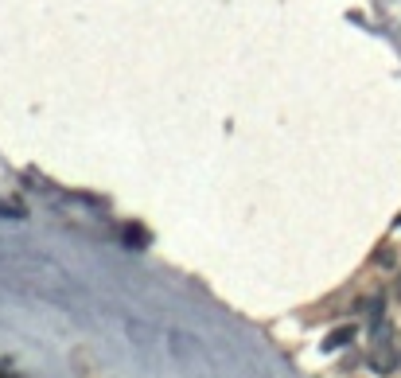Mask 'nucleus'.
I'll use <instances>...</instances> for the list:
<instances>
[{
    "mask_svg": "<svg viewBox=\"0 0 401 378\" xmlns=\"http://www.w3.org/2000/svg\"><path fill=\"white\" fill-rule=\"evenodd\" d=\"M351 336H354V328H339V336H332L327 343H323V347H327V351H332V347H343V343H347Z\"/></svg>",
    "mask_w": 401,
    "mask_h": 378,
    "instance_id": "f257e3e1",
    "label": "nucleus"
}]
</instances>
